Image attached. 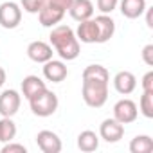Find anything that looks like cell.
<instances>
[{"instance_id": "d4e9b609", "label": "cell", "mask_w": 153, "mask_h": 153, "mask_svg": "<svg viewBox=\"0 0 153 153\" xmlns=\"http://www.w3.org/2000/svg\"><path fill=\"white\" fill-rule=\"evenodd\" d=\"M142 92H153V70H148L144 76H142Z\"/></svg>"}, {"instance_id": "4316f807", "label": "cell", "mask_w": 153, "mask_h": 153, "mask_svg": "<svg viewBox=\"0 0 153 153\" xmlns=\"http://www.w3.org/2000/svg\"><path fill=\"white\" fill-rule=\"evenodd\" d=\"M49 2H52V4H56V6H59L61 9H65V11H68V7H70V4H72V0H49Z\"/></svg>"}, {"instance_id": "5b68a950", "label": "cell", "mask_w": 153, "mask_h": 153, "mask_svg": "<svg viewBox=\"0 0 153 153\" xmlns=\"http://www.w3.org/2000/svg\"><path fill=\"white\" fill-rule=\"evenodd\" d=\"M139 117V108L131 99H119L114 105V119L121 124H130Z\"/></svg>"}, {"instance_id": "ac0fdd59", "label": "cell", "mask_w": 153, "mask_h": 153, "mask_svg": "<svg viewBox=\"0 0 153 153\" xmlns=\"http://www.w3.org/2000/svg\"><path fill=\"white\" fill-rule=\"evenodd\" d=\"M78 148L85 153H92L99 148V135L92 130H85L78 135Z\"/></svg>"}, {"instance_id": "2e32d148", "label": "cell", "mask_w": 153, "mask_h": 153, "mask_svg": "<svg viewBox=\"0 0 153 153\" xmlns=\"http://www.w3.org/2000/svg\"><path fill=\"white\" fill-rule=\"evenodd\" d=\"M78 29H76V38L81 43H97V27L94 18L78 22Z\"/></svg>"}, {"instance_id": "ffe728a7", "label": "cell", "mask_w": 153, "mask_h": 153, "mask_svg": "<svg viewBox=\"0 0 153 153\" xmlns=\"http://www.w3.org/2000/svg\"><path fill=\"white\" fill-rule=\"evenodd\" d=\"M16 137V124L13 117H2L0 119V142H11Z\"/></svg>"}, {"instance_id": "7402d4cb", "label": "cell", "mask_w": 153, "mask_h": 153, "mask_svg": "<svg viewBox=\"0 0 153 153\" xmlns=\"http://www.w3.org/2000/svg\"><path fill=\"white\" fill-rule=\"evenodd\" d=\"M45 0H22L20 2V7L25 11V13H31V15H38L40 9L43 7Z\"/></svg>"}, {"instance_id": "9a60e30c", "label": "cell", "mask_w": 153, "mask_h": 153, "mask_svg": "<svg viewBox=\"0 0 153 153\" xmlns=\"http://www.w3.org/2000/svg\"><path fill=\"white\" fill-rule=\"evenodd\" d=\"M146 0H119V9L121 15L128 20H135L144 15L146 11Z\"/></svg>"}, {"instance_id": "ba28073f", "label": "cell", "mask_w": 153, "mask_h": 153, "mask_svg": "<svg viewBox=\"0 0 153 153\" xmlns=\"http://www.w3.org/2000/svg\"><path fill=\"white\" fill-rule=\"evenodd\" d=\"M20 105H22V96L9 88V90H4L0 94V115L2 117H13L18 114L20 110Z\"/></svg>"}, {"instance_id": "7c38bea8", "label": "cell", "mask_w": 153, "mask_h": 153, "mask_svg": "<svg viewBox=\"0 0 153 153\" xmlns=\"http://www.w3.org/2000/svg\"><path fill=\"white\" fill-rule=\"evenodd\" d=\"M114 88L121 96H130L137 88V78L130 70H121L114 76Z\"/></svg>"}, {"instance_id": "44dd1931", "label": "cell", "mask_w": 153, "mask_h": 153, "mask_svg": "<svg viewBox=\"0 0 153 153\" xmlns=\"http://www.w3.org/2000/svg\"><path fill=\"white\" fill-rule=\"evenodd\" d=\"M139 106H140L139 112L146 119H153V92H142L140 101H139Z\"/></svg>"}, {"instance_id": "3957f363", "label": "cell", "mask_w": 153, "mask_h": 153, "mask_svg": "<svg viewBox=\"0 0 153 153\" xmlns=\"http://www.w3.org/2000/svg\"><path fill=\"white\" fill-rule=\"evenodd\" d=\"M27 101H29L31 112L34 115H38V117H51L59 106L58 96L52 90H49V88H43L42 92H38L36 96H33Z\"/></svg>"}, {"instance_id": "603a6c76", "label": "cell", "mask_w": 153, "mask_h": 153, "mask_svg": "<svg viewBox=\"0 0 153 153\" xmlns=\"http://www.w3.org/2000/svg\"><path fill=\"white\" fill-rule=\"evenodd\" d=\"M96 4H97V9L103 15H110L119 6V0H96Z\"/></svg>"}, {"instance_id": "9c48e42d", "label": "cell", "mask_w": 153, "mask_h": 153, "mask_svg": "<svg viewBox=\"0 0 153 153\" xmlns=\"http://www.w3.org/2000/svg\"><path fill=\"white\" fill-rule=\"evenodd\" d=\"M36 144L43 153H59L63 144L58 133H54L52 130H42L36 133Z\"/></svg>"}, {"instance_id": "4fadbf2b", "label": "cell", "mask_w": 153, "mask_h": 153, "mask_svg": "<svg viewBox=\"0 0 153 153\" xmlns=\"http://www.w3.org/2000/svg\"><path fill=\"white\" fill-rule=\"evenodd\" d=\"M96 27H97V43H106L114 38L115 34V22L110 15H99L94 18Z\"/></svg>"}, {"instance_id": "484cf974", "label": "cell", "mask_w": 153, "mask_h": 153, "mask_svg": "<svg viewBox=\"0 0 153 153\" xmlns=\"http://www.w3.org/2000/svg\"><path fill=\"white\" fill-rule=\"evenodd\" d=\"M140 56H142V61H144L148 67H153V43L144 45V49H142Z\"/></svg>"}, {"instance_id": "5bb4252c", "label": "cell", "mask_w": 153, "mask_h": 153, "mask_svg": "<svg viewBox=\"0 0 153 153\" xmlns=\"http://www.w3.org/2000/svg\"><path fill=\"white\" fill-rule=\"evenodd\" d=\"M70 16L76 22H83L94 16V4L90 0H72V4L68 7Z\"/></svg>"}, {"instance_id": "f1b7e54d", "label": "cell", "mask_w": 153, "mask_h": 153, "mask_svg": "<svg viewBox=\"0 0 153 153\" xmlns=\"http://www.w3.org/2000/svg\"><path fill=\"white\" fill-rule=\"evenodd\" d=\"M6 79H7V74H6V70L0 67V88L4 87V83H6Z\"/></svg>"}, {"instance_id": "30bf717a", "label": "cell", "mask_w": 153, "mask_h": 153, "mask_svg": "<svg viewBox=\"0 0 153 153\" xmlns=\"http://www.w3.org/2000/svg\"><path fill=\"white\" fill-rule=\"evenodd\" d=\"M68 76V68L63 59H49L43 63V78L51 83H61Z\"/></svg>"}, {"instance_id": "e0dca14e", "label": "cell", "mask_w": 153, "mask_h": 153, "mask_svg": "<svg viewBox=\"0 0 153 153\" xmlns=\"http://www.w3.org/2000/svg\"><path fill=\"white\" fill-rule=\"evenodd\" d=\"M43 88H47L45 81L42 78H38V76L31 74V76H25V78L22 79V96L25 99H31L33 96H36L38 92H42Z\"/></svg>"}, {"instance_id": "8992f818", "label": "cell", "mask_w": 153, "mask_h": 153, "mask_svg": "<svg viewBox=\"0 0 153 153\" xmlns=\"http://www.w3.org/2000/svg\"><path fill=\"white\" fill-rule=\"evenodd\" d=\"M65 13H67V11L61 9L59 6L49 2V0H45L43 7H42L40 13H38V20H40V24H42L43 27H56V25L63 20Z\"/></svg>"}, {"instance_id": "83f0119b", "label": "cell", "mask_w": 153, "mask_h": 153, "mask_svg": "<svg viewBox=\"0 0 153 153\" xmlns=\"http://www.w3.org/2000/svg\"><path fill=\"white\" fill-rule=\"evenodd\" d=\"M146 25L149 29H153V7H146Z\"/></svg>"}, {"instance_id": "8fae6325", "label": "cell", "mask_w": 153, "mask_h": 153, "mask_svg": "<svg viewBox=\"0 0 153 153\" xmlns=\"http://www.w3.org/2000/svg\"><path fill=\"white\" fill-rule=\"evenodd\" d=\"M52 54H54L52 45L47 43V42L36 40V42H31L27 45V56L34 63H45V61L52 59Z\"/></svg>"}, {"instance_id": "cb8c5ba5", "label": "cell", "mask_w": 153, "mask_h": 153, "mask_svg": "<svg viewBox=\"0 0 153 153\" xmlns=\"http://www.w3.org/2000/svg\"><path fill=\"white\" fill-rule=\"evenodd\" d=\"M2 153H27V148L24 144H18V142H6L2 146Z\"/></svg>"}, {"instance_id": "52a82bcc", "label": "cell", "mask_w": 153, "mask_h": 153, "mask_svg": "<svg viewBox=\"0 0 153 153\" xmlns=\"http://www.w3.org/2000/svg\"><path fill=\"white\" fill-rule=\"evenodd\" d=\"M124 137V124H121L119 121L112 119H105L99 126V139H103L108 144H115Z\"/></svg>"}, {"instance_id": "277c9868", "label": "cell", "mask_w": 153, "mask_h": 153, "mask_svg": "<svg viewBox=\"0 0 153 153\" xmlns=\"http://www.w3.org/2000/svg\"><path fill=\"white\" fill-rule=\"evenodd\" d=\"M22 22V7L16 2L0 4V25L4 29H16Z\"/></svg>"}, {"instance_id": "6da1fadb", "label": "cell", "mask_w": 153, "mask_h": 153, "mask_svg": "<svg viewBox=\"0 0 153 153\" xmlns=\"http://www.w3.org/2000/svg\"><path fill=\"white\" fill-rule=\"evenodd\" d=\"M108 83L110 72L103 65H88L83 70V87L81 96L87 106L101 108L108 99Z\"/></svg>"}, {"instance_id": "d6986e66", "label": "cell", "mask_w": 153, "mask_h": 153, "mask_svg": "<svg viewBox=\"0 0 153 153\" xmlns=\"http://www.w3.org/2000/svg\"><path fill=\"white\" fill-rule=\"evenodd\" d=\"M131 153H151L153 151V139L149 135H135L130 142Z\"/></svg>"}, {"instance_id": "7a4b0ae2", "label": "cell", "mask_w": 153, "mask_h": 153, "mask_svg": "<svg viewBox=\"0 0 153 153\" xmlns=\"http://www.w3.org/2000/svg\"><path fill=\"white\" fill-rule=\"evenodd\" d=\"M51 45L63 61H72L79 56V42L68 25H56L51 31Z\"/></svg>"}]
</instances>
